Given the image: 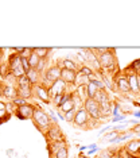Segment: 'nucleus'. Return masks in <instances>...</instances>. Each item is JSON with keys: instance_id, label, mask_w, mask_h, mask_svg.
<instances>
[{"instance_id": "nucleus-1", "label": "nucleus", "mask_w": 140, "mask_h": 158, "mask_svg": "<svg viewBox=\"0 0 140 158\" xmlns=\"http://www.w3.org/2000/svg\"><path fill=\"white\" fill-rule=\"evenodd\" d=\"M32 122L37 127L41 130L42 132H45L51 127V120H50L49 115L45 112L42 108H35L34 110V115H32Z\"/></svg>"}, {"instance_id": "nucleus-2", "label": "nucleus", "mask_w": 140, "mask_h": 158, "mask_svg": "<svg viewBox=\"0 0 140 158\" xmlns=\"http://www.w3.org/2000/svg\"><path fill=\"white\" fill-rule=\"evenodd\" d=\"M61 66L53 65L49 69L45 70V73L42 74V85H45L46 88H50L55 81H58L61 78Z\"/></svg>"}, {"instance_id": "nucleus-3", "label": "nucleus", "mask_w": 140, "mask_h": 158, "mask_svg": "<svg viewBox=\"0 0 140 158\" xmlns=\"http://www.w3.org/2000/svg\"><path fill=\"white\" fill-rule=\"evenodd\" d=\"M8 68H10L11 74H12L15 78H20L22 76H24V74H26L23 66H22V58H20L19 54H16V53H14V54L10 56V58H8Z\"/></svg>"}, {"instance_id": "nucleus-4", "label": "nucleus", "mask_w": 140, "mask_h": 158, "mask_svg": "<svg viewBox=\"0 0 140 158\" xmlns=\"http://www.w3.org/2000/svg\"><path fill=\"white\" fill-rule=\"evenodd\" d=\"M84 110L89 114L92 120H101V114H100V104L94 99H86L84 102Z\"/></svg>"}, {"instance_id": "nucleus-5", "label": "nucleus", "mask_w": 140, "mask_h": 158, "mask_svg": "<svg viewBox=\"0 0 140 158\" xmlns=\"http://www.w3.org/2000/svg\"><path fill=\"white\" fill-rule=\"evenodd\" d=\"M67 87L69 85L66 84V82H63L62 80H59L58 81H55L54 84L51 85V87L49 88V95H50V99H54V98H57V96H59V95H63L65 92H67Z\"/></svg>"}, {"instance_id": "nucleus-6", "label": "nucleus", "mask_w": 140, "mask_h": 158, "mask_svg": "<svg viewBox=\"0 0 140 158\" xmlns=\"http://www.w3.org/2000/svg\"><path fill=\"white\" fill-rule=\"evenodd\" d=\"M32 93H34L38 98V100H41V102L46 103V104L51 103V99H50V95H49V88H46L45 85H42V84L34 85V87H32Z\"/></svg>"}, {"instance_id": "nucleus-7", "label": "nucleus", "mask_w": 140, "mask_h": 158, "mask_svg": "<svg viewBox=\"0 0 140 158\" xmlns=\"http://www.w3.org/2000/svg\"><path fill=\"white\" fill-rule=\"evenodd\" d=\"M113 80H114V84H116L117 91H120L121 93H129L131 92L127 76H124V74H121V73H117L116 76H113Z\"/></svg>"}, {"instance_id": "nucleus-8", "label": "nucleus", "mask_w": 140, "mask_h": 158, "mask_svg": "<svg viewBox=\"0 0 140 158\" xmlns=\"http://www.w3.org/2000/svg\"><path fill=\"white\" fill-rule=\"evenodd\" d=\"M34 110H35L34 106H31V104H24V106H22V107H18L15 114L20 120H27V119H32Z\"/></svg>"}, {"instance_id": "nucleus-9", "label": "nucleus", "mask_w": 140, "mask_h": 158, "mask_svg": "<svg viewBox=\"0 0 140 158\" xmlns=\"http://www.w3.org/2000/svg\"><path fill=\"white\" fill-rule=\"evenodd\" d=\"M46 138H47L49 143L51 142H57V141H61L63 139V135H62V130L58 124H51V127L46 131Z\"/></svg>"}, {"instance_id": "nucleus-10", "label": "nucleus", "mask_w": 140, "mask_h": 158, "mask_svg": "<svg viewBox=\"0 0 140 158\" xmlns=\"http://www.w3.org/2000/svg\"><path fill=\"white\" fill-rule=\"evenodd\" d=\"M89 122H90V116H89V114L86 112L84 108L78 110L77 112H75V116H74L73 123L77 126V127H86Z\"/></svg>"}, {"instance_id": "nucleus-11", "label": "nucleus", "mask_w": 140, "mask_h": 158, "mask_svg": "<svg viewBox=\"0 0 140 158\" xmlns=\"http://www.w3.org/2000/svg\"><path fill=\"white\" fill-rule=\"evenodd\" d=\"M124 150L132 156H140V139H131L127 145L124 146Z\"/></svg>"}, {"instance_id": "nucleus-12", "label": "nucleus", "mask_w": 140, "mask_h": 158, "mask_svg": "<svg viewBox=\"0 0 140 158\" xmlns=\"http://www.w3.org/2000/svg\"><path fill=\"white\" fill-rule=\"evenodd\" d=\"M75 76H77V72H74V70H69V69H62L61 70V80H62L63 82H66L67 85L69 84L74 85Z\"/></svg>"}, {"instance_id": "nucleus-13", "label": "nucleus", "mask_w": 140, "mask_h": 158, "mask_svg": "<svg viewBox=\"0 0 140 158\" xmlns=\"http://www.w3.org/2000/svg\"><path fill=\"white\" fill-rule=\"evenodd\" d=\"M62 147H67V142L63 139H61V141H57V142H51L47 145V149H49V154L51 157H54V154L58 152L59 149H62Z\"/></svg>"}, {"instance_id": "nucleus-14", "label": "nucleus", "mask_w": 140, "mask_h": 158, "mask_svg": "<svg viewBox=\"0 0 140 158\" xmlns=\"http://www.w3.org/2000/svg\"><path fill=\"white\" fill-rule=\"evenodd\" d=\"M2 95L14 100L15 98H18V88L14 87V84H6L2 89Z\"/></svg>"}, {"instance_id": "nucleus-15", "label": "nucleus", "mask_w": 140, "mask_h": 158, "mask_svg": "<svg viewBox=\"0 0 140 158\" xmlns=\"http://www.w3.org/2000/svg\"><path fill=\"white\" fill-rule=\"evenodd\" d=\"M112 106L113 104L109 102H104L100 104V114H101V120H104L105 118H108L109 115H112Z\"/></svg>"}, {"instance_id": "nucleus-16", "label": "nucleus", "mask_w": 140, "mask_h": 158, "mask_svg": "<svg viewBox=\"0 0 140 158\" xmlns=\"http://www.w3.org/2000/svg\"><path fill=\"white\" fill-rule=\"evenodd\" d=\"M26 76H27L28 80H30L32 87H34V85H37L38 82H39V80H41V73H39V72L35 69V68H31V69L26 73Z\"/></svg>"}, {"instance_id": "nucleus-17", "label": "nucleus", "mask_w": 140, "mask_h": 158, "mask_svg": "<svg viewBox=\"0 0 140 158\" xmlns=\"http://www.w3.org/2000/svg\"><path fill=\"white\" fill-rule=\"evenodd\" d=\"M58 66H61V69H69V70H74V72H78V68H77V64L74 61H71L70 58H65L62 60L61 62L57 64Z\"/></svg>"}, {"instance_id": "nucleus-18", "label": "nucleus", "mask_w": 140, "mask_h": 158, "mask_svg": "<svg viewBox=\"0 0 140 158\" xmlns=\"http://www.w3.org/2000/svg\"><path fill=\"white\" fill-rule=\"evenodd\" d=\"M93 99H94L98 104H101V103H104V102H109V100H110V99H109V95H108V92L105 91V89H98Z\"/></svg>"}, {"instance_id": "nucleus-19", "label": "nucleus", "mask_w": 140, "mask_h": 158, "mask_svg": "<svg viewBox=\"0 0 140 158\" xmlns=\"http://www.w3.org/2000/svg\"><path fill=\"white\" fill-rule=\"evenodd\" d=\"M89 81H90V78H89V77L84 76V74H82L80 70L77 72V76H75V81H74L75 88H77V87H81V85H88Z\"/></svg>"}, {"instance_id": "nucleus-20", "label": "nucleus", "mask_w": 140, "mask_h": 158, "mask_svg": "<svg viewBox=\"0 0 140 158\" xmlns=\"http://www.w3.org/2000/svg\"><path fill=\"white\" fill-rule=\"evenodd\" d=\"M127 78H128V82H129L131 92L132 93H140V91H139V82H138V74H135V76H129Z\"/></svg>"}, {"instance_id": "nucleus-21", "label": "nucleus", "mask_w": 140, "mask_h": 158, "mask_svg": "<svg viewBox=\"0 0 140 158\" xmlns=\"http://www.w3.org/2000/svg\"><path fill=\"white\" fill-rule=\"evenodd\" d=\"M32 52H34L41 60H46V57L50 54L51 49H49V48H32Z\"/></svg>"}, {"instance_id": "nucleus-22", "label": "nucleus", "mask_w": 140, "mask_h": 158, "mask_svg": "<svg viewBox=\"0 0 140 158\" xmlns=\"http://www.w3.org/2000/svg\"><path fill=\"white\" fill-rule=\"evenodd\" d=\"M32 96V88H19L18 87V98L20 99H30Z\"/></svg>"}, {"instance_id": "nucleus-23", "label": "nucleus", "mask_w": 140, "mask_h": 158, "mask_svg": "<svg viewBox=\"0 0 140 158\" xmlns=\"http://www.w3.org/2000/svg\"><path fill=\"white\" fill-rule=\"evenodd\" d=\"M18 87L19 88H32V85H31V82L30 80L27 78V76L24 74V76H22L20 78H18Z\"/></svg>"}, {"instance_id": "nucleus-24", "label": "nucleus", "mask_w": 140, "mask_h": 158, "mask_svg": "<svg viewBox=\"0 0 140 158\" xmlns=\"http://www.w3.org/2000/svg\"><path fill=\"white\" fill-rule=\"evenodd\" d=\"M61 112L62 114H66V112H69V111H71V110H75V107H74V103H73V100H69V102H66L65 104H62V106L58 108Z\"/></svg>"}, {"instance_id": "nucleus-25", "label": "nucleus", "mask_w": 140, "mask_h": 158, "mask_svg": "<svg viewBox=\"0 0 140 158\" xmlns=\"http://www.w3.org/2000/svg\"><path fill=\"white\" fill-rule=\"evenodd\" d=\"M78 70H80L81 73L84 74V76L89 77V78H93V77H94V70H93L90 66H88V65H82Z\"/></svg>"}, {"instance_id": "nucleus-26", "label": "nucleus", "mask_w": 140, "mask_h": 158, "mask_svg": "<svg viewBox=\"0 0 140 158\" xmlns=\"http://www.w3.org/2000/svg\"><path fill=\"white\" fill-rule=\"evenodd\" d=\"M86 91H88V99H93L94 98V95L97 93V91H98V89H97L94 85L92 84L90 81H89V84L86 85Z\"/></svg>"}, {"instance_id": "nucleus-27", "label": "nucleus", "mask_w": 140, "mask_h": 158, "mask_svg": "<svg viewBox=\"0 0 140 158\" xmlns=\"http://www.w3.org/2000/svg\"><path fill=\"white\" fill-rule=\"evenodd\" d=\"M54 158H69V150L67 147H62L54 154Z\"/></svg>"}, {"instance_id": "nucleus-28", "label": "nucleus", "mask_w": 140, "mask_h": 158, "mask_svg": "<svg viewBox=\"0 0 140 158\" xmlns=\"http://www.w3.org/2000/svg\"><path fill=\"white\" fill-rule=\"evenodd\" d=\"M39 57L35 54L34 52H32V54L30 56V58H28V64H30V66L31 68H37V65H38V62H39Z\"/></svg>"}, {"instance_id": "nucleus-29", "label": "nucleus", "mask_w": 140, "mask_h": 158, "mask_svg": "<svg viewBox=\"0 0 140 158\" xmlns=\"http://www.w3.org/2000/svg\"><path fill=\"white\" fill-rule=\"evenodd\" d=\"M118 154V152H112V150H105V152H102L101 154H100L98 158H114Z\"/></svg>"}, {"instance_id": "nucleus-30", "label": "nucleus", "mask_w": 140, "mask_h": 158, "mask_svg": "<svg viewBox=\"0 0 140 158\" xmlns=\"http://www.w3.org/2000/svg\"><path fill=\"white\" fill-rule=\"evenodd\" d=\"M90 82L94 87L97 88V89H105V85H104V82L100 80V78H96V77H93V78H90Z\"/></svg>"}, {"instance_id": "nucleus-31", "label": "nucleus", "mask_w": 140, "mask_h": 158, "mask_svg": "<svg viewBox=\"0 0 140 158\" xmlns=\"http://www.w3.org/2000/svg\"><path fill=\"white\" fill-rule=\"evenodd\" d=\"M75 112H77V111H75V110H71V111H69V112L63 114L65 120H66V122H69V123H73L74 116H75Z\"/></svg>"}, {"instance_id": "nucleus-32", "label": "nucleus", "mask_w": 140, "mask_h": 158, "mask_svg": "<svg viewBox=\"0 0 140 158\" xmlns=\"http://www.w3.org/2000/svg\"><path fill=\"white\" fill-rule=\"evenodd\" d=\"M11 103H12L14 106H15L16 108H18V107H22V106H24V104H27V100L20 99V98H15V99H14Z\"/></svg>"}, {"instance_id": "nucleus-33", "label": "nucleus", "mask_w": 140, "mask_h": 158, "mask_svg": "<svg viewBox=\"0 0 140 158\" xmlns=\"http://www.w3.org/2000/svg\"><path fill=\"white\" fill-rule=\"evenodd\" d=\"M123 74H124V76H127V77H129V76H135V74H138V73H136V72H135L134 68H132L131 65H129V66H127V68H125V69H124Z\"/></svg>"}, {"instance_id": "nucleus-34", "label": "nucleus", "mask_w": 140, "mask_h": 158, "mask_svg": "<svg viewBox=\"0 0 140 158\" xmlns=\"http://www.w3.org/2000/svg\"><path fill=\"white\" fill-rule=\"evenodd\" d=\"M32 54V48H24V50H23V53L22 54H19L20 56V58H30V56Z\"/></svg>"}, {"instance_id": "nucleus-35", "label": "nucleus", "mask_w": 140, "mask_h": 158, "mask_svg": "<svg viewBox=\"0 0 140 158\" xmlns=\"http://www.w3.org/2000/svg\"><path fill=\"white\" fill-rule=\"evenodd\" d=\"M118 156H120V158H140V157H136V156H132V154L127 153L124 149L118 150Z\"/></svg>"}, {"instance_id": "nucleus-36", "label": "nucleus", "mask_w": 140, "mask_h": 158, "mask_svg": "<svg viewBox=\"0 0 140 158\" xmlns=\"http://www.w3.org/2000/svg\"><path fill=\"white\" fill-rule=\"evenodd\" d=\"M131 66H132V68H134V69H135V72H136V73H138V74H140V58L135 60L134 62L131 64Z\"/></svg>"}, {"instance_id": "nucleus-37", "label": "nucleus", "mask_w": 140, "mask_h": 158, "mask_svg": "<svg viewBox=\"0 0 140 158\" xmlns=\"http://www.w3.org/2000/svg\"><path fill=\"white\" fill-rule=\"evenodd\" d=\"M45 66H46V61H45V60H39V62H38V65H37V68H35V69H37L39 73H42L43 69H45Z\"/></svg>"}, {"instance_id": "nucleus-38", "label": "nucleus", "mask_w": 140, "mask_h": 158, "mask_svg": "<svg viewBox=\"0 0 140 158\" xmlns=\"http://www.w3.org/2000/svg\"><path fill=\"white\" fill-rule=\"evenodd\" d=\"M120 106L118 104H114V106H112V115H113V118H116L120 115Z\"/></svg>"}, {"instance_id": "nucleus-39", "label": "nucleus", "mask_w": 140, "mask_h": 158, "mask_svg": "<svg viewBox=\"0 0 140 158\" xmlns=\"http://www.w3.org/2000/svg\"><path fill=\"white\" fill-rule=\"evenodd\" d=\"M49 118H50V120H51V123L53 124H57V118H55V115H54L53 111H49Z\"/></svg>"}, {"instance_id": "nucleus-40", "label": "nucleus", "mask_w": 140, "mask_h": 158, "mask_svg": "<svg viewBox=\"0 0 140 158\" xmlns=\"http://www.w3.org/2000/svg\"><path fill=\"white\" fill-rule=\"evenodd\" d=\"M125 119V114H123V115H118V116H116V118H113L112 119V122L113 123H117V122H121V120H124Z\"/></svg>"}, {"instance_id": "nucleus-41", "label": "nucleus", "mask_w": 140, "mask_h": 158, "mask_svg": "<svg viewBox=\"0 0 140 158\" xmlns=\"http://www.w3.org/2000/svg\"><path fill=\"white\" fill-rule=\"evenodd\" d=\"M7 156H8V157H15L16 156V153H15V150H14V149H8V150H7Z\"/></svg>"}, {"instance_id": "nucleus-42", "label": "nucleus", "mask_w": 140, "mask_h": 158, "mask_svg": "<svg viewBox=\"0 0 140 158\" xmlns=\"http://www.w3.org/2000/svg\"><path fill=\"white\" fill-rule=\"evenodd\" d=\"M132 132H134V134H136V132H140V123L134 126V128H132Z\"/></svg>"}, {"instance_id": "nucleus-43", "label": "nucleus", "mask_w": 140, "mask_h": 158, "mask_svg": "<svg viewBox=\"0 0 140 158\" xmlns=\"http://www.w3.org/2000/svg\"><path fill=\"white\" fill-rule=\"evenodd\" d=\"M89 149H90V150H89V154H93L97 150V145H90V146H89Z\"/></svg>"}, {"instance_id": "nucleus-44", "label": "nucleus", "mask_w": 140, "mask_h": 158, "mask_svg": "<svg viewBox=\"0 0 140 158\" xmlns=\"http://www.w3.org/2000/svg\"><path fill=\"white\" fill-rule=\"evenodd\" d=\"M57 115H58V118H59V119L61 120H65V116H63V115L62 114H61V111L58 110V111H57Z\"/></svg>"}, {"instance_id": "nucleus-45", "label": "nucleus", "mask_w": 140, "mask_h": 158, "mask_svg": "<svg viewBox=\"0 0 140 158\" xmlns=\"http://www.w3.org/2000/svg\"><path fill=\"white\" fill-rule=\"evenodd\" d=\"M134 115L136 118H140V112H138V111H136V112H134Z\"/></svg>"}, {"instance_id": "nucleus-46", "label": "nucleus", "mask_w": 140, "mask_h": 158, "mask_svg": "<svg viewBox=\"0 0 140 158\" xmlns=\"http://www.w3.org/2000/svg\"><path fill=\"white\" fill-rule=\"evenodd\" d=\"M3 49H0V62H2V58H3Z\"/></svg>"}, {"instance_id": "nucleus-47", "label": "nucleus", "mask_w": 140, "mask_h": 158, "mask_svg": "<svg viewBox=\"0 0 140 158\" xmlns=\"http://www.w3.org/2000/svg\"><path fill=\"white\" fill-rule=\"evenodd\" d=\"M138 82H139V91H140V74H138Z\"/></svg>"}, {"instance_id": "nucleus-48", "label": "nucleus", "mask_w": 140, "mask_h": 158, "mask_svg": "<svg viewBox=\"0 0 140 158\" xmlns=\"http://www.w3.org/2000/svg\"><path fill=\"white\" fill-rule=\"evenodd\" d=\"M78 158H88V157L84 156V154H80V157H78Z\"/></svg>"}, {"instance_id": "nucleus-49", "label": "nucleus", "mask_w": 140, "mask_h": 158, "mask_svg": "<svg viewBox=\"0 0 140 158\" xmlns=\"http://www.w3.org/2000/svg\"><path fill=\"white\" fill-rule=\"evenodd\" d=\"M135 135H138V136H139V138H140V132H136V134H135Z\"/></svg>"}, {"instance_id": "nucleus-50", "label": "nucleus", "mask_w": 140, "mask_h": 158, "mask_svg": "<svg viewBox=\"0 0 140 158\" xmlns=\"http://www.w3.org/2000/svg\"><path fill=\"white\" fill-rule=\"evenodd\" d=\"M0 98H2V88H0Z\"/></svg>"}]
</instances>
